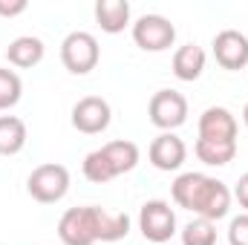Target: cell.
<instances>
[{
  "mask_svg": "<svg viewBox=\"0 0 248 245\" xmlns=\"http://www.w3.org/2000/svg\"><path fill=\"white\" fill-rule=\"evenodd\" d=\"M240 124L228 107H208L199 116V138L208 141H237Z\"/></svg>",
  "mask_w": 248,
  "mask_h": 245,
  "instance_id": "11",
  "label": "cell"
},
{
  "mask_svg": "<svg viewBox=\"0 0 248 245\" xmlns=\"http://www.w3.org/2000/svg\"><path fill=\"white\" fill-rule=\"evenodd\" d=\"M95 20L107 35H119L130 26V3L127 0H98L95 3Z\"/></svg>",
  "mask_w": 248,
  "mask_h": 245,
  "instance_id": "15",
  "label": "cell"
},
{
  "mask_svg": "<svg viewBox=\"0 0 248 245\" xmlns=\"http://www.w3.org/2000/svg\"><path fill=\"white\" fill-rule=\"evenodd\" d=\"M214 58L222 69H243L248 66V38L237 29H222L217 38H214Z\"/></svg>",
  "mask_w": 248,
  "mask_h": 245,
  "instance_id": "10",
  "label": "cell"
},
{
  "mask_svg": "<svg viewBox=\"0 0 248 245\" xmlns=\"http://www.w3.org/2000/svg\"><path fill=\"white\" fill-rule=\"evenodd\" d=\"M133 41L144 52H165L176 41V26L165 15H141L133 23Z\"/></svg>",
  "mask_w": 248,
  "mask_h": 245,
  "instance_id": "7",
  "label": "cell"
},
{
  "mask_svg": "<svg viewBox=\"0 0 248 245\" xmlns=\"http://www.w3.org/2000/svg\"><path fill=\"white\" fill-rule=\"evenodd\" d=\"M130 234V216L113 214L98 205H81L63 211L58 219V237L63 245H95L119 243Z\"/></svg>",
  "mask_w": 248,
  "mask_h": 245,
  "instance_id": "1",
  "label": "cell"
},
{
  "mask_svg": "<svg viewBox=\"0 0 248 245\" xmlns=\"http://www.w3.org/2000/svg\"><path fill=\"white\" fill-rule=\"evenodd\" d=\"M182 245H217V222L211 219H190L182 228Z\"/></svg>",
  "mask_w": 248,
  "mask_h": 245,
  "instance_id": "18",
  "label": "cell"
},
{
  "mask_svg": "<svg viewBox=\"0 0 248 245\" xmlns=\"http://www.w3.org/2000/svg\"><path fill=\"white\" fill-rule=\"evenodd\" d=\"M193 153L208 168H225L237 156V141H208V138H196Z\"/></svg>",
  "mask_w": 248,
  "mask_h": 245,
  "instance_id": "16",
  "label": "cell"
},
{
  "mask_svg": "<svg viewBox=\"0 0 248 245\" xmlns=\"http://www.w3.org/2000/svg\"><path fill=\"white\" fill-rule=\"evenodd\" d=\"M147 116L150 124L159 127L162 133H173L187 122V98L176 90H159L147 104Z\"/></svg>",
  "mask_w": 248,
  "mask_h": 245,
  "instance_id": "6",
  "label": "cell"
},
{
  "mask_svg": "<svg viewBox=\"0 0 248 245\" xmlns=\"http://www.w3.org/2000/svg\"><path fill=\"white\" fill-rule=\"evenodd\" d=\"M101 61V46L93 32L75 29L61 41V63L72 75H90Z\"/></svg>",
  "mask_w": 248,
  "mask_h": 245,
  "instance_id": "3",
  "label": "cell"
},
{
  "mask_svg": "<svg viewBox=\"0 0 248 245\" xmlns=\"http://www.w3.org/2000/svg\"><path fill=\"white\" fill-rule=\"evenodd\" d=\"M29 9L26 0H0V17H17Z\"/></svg>",
  "mask_w": 248,
  "mask_h": 245,
  "instance_id": "22",
  "label": "cell"
},
{
  "mask_svg": "<svg viewBox=\"0 0 248 245\" xmlns=\"http://www.w3.org/2000/svg\"><path fill=\"white\" fill-rule=\"evenodd\" d=\"M44 55H46V46H44V41L35 38V35H20V38H15V41L6 46V61L12 63V66H17V69H32V66H38V63L44 61Z\"/></svg>",
  "mask_w": 248,
  "mask_h": 245,
  "instance_id": "12",
  "label": "cell"
},
{
  "mask_svg": "<svg viewBox=\"0 0 248 245\" xmlns=\"http://www.w3.org/2000/svg\"><path fill=\"white\" fill-rule=\"evenodd\" d=\"M110 122H113V110H110V101L101 95H84L72 107V127L84 136L104 133Z\"/></svg>",
  "mask_w": 248,
  "mask_h": 245,
  "instance_id": "8",
  "label": "cell"
},
{
  "mask_svg": "<svg viewBox=\"0 0 248 245\" xmlns=\"http://www.w3.org/2000/svg\"><path fill=\"white\" fill-rule=\"evenodd\" d=\"M26 190L35 202L41 205H55L61 202L63 196L69 193V170L58 165V162H46V165H38L29 179H26Z\"/></svg>",
  "mask_w": 248,
  "mask_h": 245,
  "instance_id": "4",
  "label": "cell"
},
{
  "mask_svg": "<svg viewBox=\"0 0 248 245\" xmlns=\"http://www.w3.org/2000/svg\"><path fill=\"white\" fill-rule=\"evenodd\" d=\"M101 153H104V159H107V165H110V170H113V176L119 179L124 173H130V170H136V165H139V144L136 141H127V138H119V141H107L104 147H101Z\"/></svg>",
  "mask_w": 248,
  "mask_h": 245,
  "instance_id": "13",
  "label": "cell"
},
{
  "mask_svg": "<svg viewBox=\"0 0 248 245\" xmlns=\"http://www.w3.org/2000/svg\"><path fill=\"white\" fill-rule=\"evenodd\" d=\"M205 63H208V55H205V49L202 46H196V44H185V46H179L176 52H173V75L179 78V81H196L202 72H205Z\"/></svg>",
  "mask_w": 248,
  "mask_h": 245,
  "instance_id": "14",
  "label": "cell"
},
{
  "mask_svg": "<svg viewBox=\"0 0 248 245\" xmlns=\"http://www.w3.org/2000/svg\"><path fill=\"white\" fill-rule=\"evenodd\" d=\"M26 124L17 116H0V156H17L26 147Z\"/></svg>",
  "mask_w": 248,
  "mask_h": 245,
  "instance_id": "17",
  "label": "cell"
},
{
  "mask_svg": "<svg viewBox=\"0 0 248 245\" xmlns=\"http://www.w3.org/2000/svg\"><path fill=\"white\" fill-rule=\"evenodd\" d=\"M139 231L147 243L165 245L176 234V214L170 208V202L165 199H150L141 205L139 211Z\"/></svg>",
  "mask_w": 248,
  "mask_h": 245,
  "instance_id": "5",
  "label": "cell"
},
{
  "mask_svg": "<svg viewBox=\"0 0 248 245\" xmlns=\"http://www.w3.org/2000/svg\"><path fill=\"white\" fill-rule=\"evenodd\" d=\"M81 170H84V176L93 184H107V182L116 179L113 170H110V165H107V159H104V153H101V147H98V150H90V153L84 156Z\"/></svg>",
  "mask_w": 248,
  "mask_h": 245,
  "instance_id": "19",
  "label": "cell"
},
{
  "mask_svg": "<svg viewBox=\"0 0 248 245\" xmlns=\"http://www.w3.org/2000/svg\"><path fill=\"white\" fill-rule=\"evenodd\" d=\"M147 159H150V165H153L156 170H162V173L179 170L187 159V144L176 136V133H159V136L150 141Z\"/></svg>",
  "mask_w": 248,
  "mask_h": 245,
  "instance_id": "9",
  "label": "cell"
},
{
  "mask_svg": "<svg viewBox=\"0 0 248 245\" xmlns=\"http://www.w3.org/2000/svg\"><path fill=\"white\" fill-rule=\"evenodd\" d=\"M228 245H248V214H240L228 222Z\"/></svg>",
  "mask_w": 248,
  "mask_h": 245,
  "instance_id": "21",
  "label": "cell"
},
{
  "mask_svg": "<svg viewBox=\"0 0 248 245\" xmlns=\"http://www.w3.org/2000/svg\"><path fill=\"white\" fill-rule=\"evenodd\" d=\"M23 95V81L15 69L0 66V110H12Z\"/></svg>",
  "mask_w": 248,
  "mask_h": 245,
  "instance_id": "20",
  "label": "cell"
},
{
  "mask_svg": "<svg viewBox=\"0 0 248 245\" xmlns=\"http://www.w3.org/2000/svg\"><path fill=\"white\" fill-rule=\"evenodd\" d=\"M243 122H246V127H248V104H246V110H243Z\"/></svg>",
  "mask_w": 248,
  "mask_h": 245,
  "instance_id": "24",
  "label": "cell"
},
{
  "mask_svg": "<svg viewBox=\"0 0 248 245\" xmlns=\"http://www.w3.org/2000/svg\"><path fill=\"white\" fill-rule=\"evenodd\" d=\"M170 196L179 208H185L190 214L202 216V219H225L231 211V187L208 173H182L176 176V182L170 184Z\"/></svg>",
  "mask_w": 248,
  "mask_h": 245,
  "instance_id": "2",
  "label": "cell"
},
{
  "mask_svg": "<svg viewBox=\"0 0 248 245\" xmlns=\"http://www.w3.org/2000/svg\"><path fill=\"white\" fill-rule=\"evenodd\" d=\"M231 196L240 202V208H243V214H248V173H243L237 184H234V190H231Z\"/></svg>",
  "mask_w": 248,
  "mask_h": 245,
  "instance_id": "23",
  "label": "cell"
}]
</instances>
